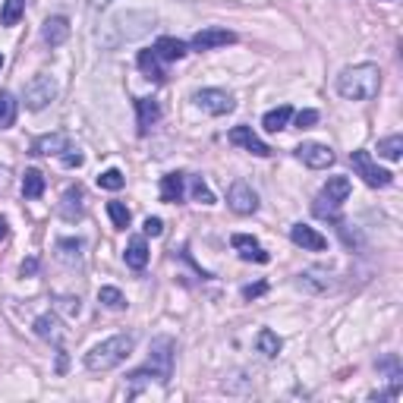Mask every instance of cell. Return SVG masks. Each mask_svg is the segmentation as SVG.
Wrapping results in <instances>:
<instances>
[{"label":"cell","mask_w":403,"mask_h":403,"mask_svg":"<svg viewBox=\"0 0 403 403\" xmlns=\"http://www.w3.org/2000/svg\"><path fill=\"white\" fill-rule=\"evenodd\" d=\"M186 44L180 41V38H170V35H161L155 41V54L161 57V60H183L186 57Z\"/></svg>","instance_id":"cell-21"},{"label":"cell","mask_w":403,"mask_h":403,"mask_svg":"<svg viewBox=\"0 0 403 403\" xmlns=\"http://www.w3.org/2000/svg\"><path fill=\"white\" fill-rule=\"evenodd\" d=\"M123 258H126V265L133 271H142L148 265V243L142 237H133L129 240V246H126V252H123Z\"/></svg>","instance_id":"cell-20"},{"label":"cell","mask_w":403,"mask_h":403,"mask_svg":"<svg viewBox=\"0 0 403 403\" xmlns=\"http://www.w3.org/2000/svg\"><path fill=\"white\" fill-rule=\"evenodd\" d=\"M378 155L384 158V161H400L403 155V136H387V139L378 142Z\"/></svg>","instance_id":"cell-28"},{"label":"cell","mask_w":403,"mask_h":403,"mask_svg":"<svg viewBox=\"0 0 403 403\" xmlns=\"http://www.w3.org/2000/svg\"><path fill=\"white\" fill-rule=\"evenodd\" d=\"M16 98H13L10 92H0V129H10L13 123H16Z\"/></svg>","instance_id":"cell-26"},{"label":"cell","mask_w":403,"mask_h":403,"mask_svg":"<svg viewBox=\"0 0 403 403\" xmlns=\"http://www.w3.org/2000/svg\"><path fill=\"white\" fill-rule=\"evenodd\" d=\"M350 164H353L356 177H362L366 186L382 189V186H391V180H394L391 170H384V167H378L375 161H372L369 151H353V155H350Z\"/></svg>","instance_id":"cell-5"},{"label":"cell","mask_w":403,"mask_h":403,"mask_svg":"<svg viewBox=\"0 0 403 403\" xmlns=\"http://www.w3.org/2000/svg\"><path fill=\"white\" fill-rule=\"evenodd\" d=\"M32 328H35V334H38L41 340H51V344H57V347H60V340H63V328H60V318H57V315H51V312L38 315Z\"/></svg>","instance_id":"cell-16"},{"label":"cell","mask_w":403,"mask_h":403,"mask_svg":"<svg viewBox=\"0 0 403 403\" xmlns=\"http://www.w3.org/2000/svg\"><path fill=\"white\" fill-rule=\"evenodd\" d=\"M26 13V0H4V10H0V26H16Z\"/></svg>","instance_id":"cell-27"},{"label":"cell","mask_w":403,"mask_h":403,"mask_svg":"<svg viewBox=\"0 0 403 403\" xmlns=\"http://www.w3.org/2000/svg\"><path fill=\"white\" fill-rule=\"evenodd\" d=\"M0 66H4V54H0Z\"/></svg>","instance_id":"cell-43"},{"label":"cell","mask_w":403,"mask_h":403,"mask_svg":"<svg viewBox=\"0 0 403 403\" xmlns=\"http://www.w3.org/2000/svg\"><path fill=\"white\" fill-rule=\"evenodd\" d=\"M193 199H195V202H202V205H215V193H211V189L205 186V180H202V177H195V180H193Z\"/></svg>","instance_id":"cell-34"},{"label":"cell","mask_w":403,"mask_h":403,"mask_svg":"<svg viewBox=\"0 0 403 403\" xmlns=\"http://www.w3.org/2000/svg\"><path fill=\"white\" fill-rule=\"evenodd\" d=\"M57 82H54V76H48V73H38L29 79V86H26V92H22V101H26V108L29 111H44L51 101L57 98Z\"/></svg>","instance_id":"cell-4"},{"label":"cell","mask_w":403,"mask_h":403,"mask_svg":"<svg viewBox=\"0 0 403 403\" xmlns=\"http://www.w3.org/2000/svg\"><path fill=\"white\" fill-rule=\"evenodd\" d=\"M98 186L108 189V193H117V189H123V186H126V177L117 170V167H111V170H104L101 177H98Z\"/></svg>","instance_id":"cell-32"},{"label":"cell","mask_w":403,"mask_h":403,"mask_svg":"<svg viewBox=\"0 0 403 403\" xmlns=\"http://www.w3.org/2000/svg\"><path fill=\"white\" fill-rule=\"evenodd\" d=\"M146 233H148V237H161V233H164V220L161 218H146Z\"/></svg>","instance_id":"cell-37"},{"label":"cell","mask_w":403,"mask_h":403,"mask_svg":"<svg viewBox=\"0 0 403 403\" xmlns=\"http://www.w3.org/2000/svg\"><path fill=\"white\" fill-rule=\"evenodd\" d=\"M265 290H268V284H265V280H258V284L243 287V296H246V300H255V296H262Z\"/></svg>","instance_id":"cell-38"},{"label":"cell","mask_w":403,"mask_h":403,"mask_svg":"<svg viewBox=\"0 0 403 403\" xmlns=\"http://www.w3.org/2000/svg\"><path fill=\"white\" fill-rule=\"evenodd\" d=\"M133 347H136L133 334H113V337L101 340V344H95L86 353V369L88 372H111V369H117L120 362L129 359Z\"/></svg>","instance_id":"cell-3"},{"label":"cell","mask_w":403,"mask_h":403,"mask_svg":"<svg viewBox=\"0 0 403 403\" xmlns=\"http://www.w3.org/2000/svg\"><path fill=\"white\" fill-rule=\"evenodd\" d=\"M183 193H186L183 173H167V177H161V202L177 205V202H183Z\"/></svg>","instance_id":"cell-17"},{"label":"cell","mask_w":403,"mask_h":403,"mask_svg":"<svg viewBox=\"0 0 403 403\" xmlns=\"http://www.w3.org/2000/svg\"><path fill=\"white\" fill-rule=\"evenodd\" d=\"M237 41V32H230V29H202V32H195L193 38V48L195 51H215V48H227V44Z\"/></svg>","instance_id":"cell-9"},{"label":"cell","mask_w":403,"mask_h":403,"mask_svg":"<svg viewBox=\"0 0 403 403\" xmlns=\"http://www.w3.org/2000/svg\"><path fill=\"white\" fill-rule=\"evenodd\" d=\"M312 211H315V218H322V220H334V224H340V205H334L331 199H325V195H318L315 205H312Z\"/></svg>","instance_id":"cell-29"},{"label":"cell","mask_w":403,"mask_h":403,"mask_svg":"<svg viewBox=\"0 0 403 403\" xmlns=\"http://www.w3.org/2000/svg\"><path fill=\"white\" fill-rule=\"evenodd\" d=\"M193 101H195V108H202L205 113H211V117L230 113L233 108H237V101H233L224 88H199V92L193 95Z\"/></svg>","instance_id":"cell-6"},{"label":"cell","mask_w":403,"mask_h":403,"mask_svg":"<svg viewBox=\"0 0 403 403\" xmlns=\"http://www.w3.org/2000/svg\"><path fill=\"white\" fill-rule=\"evenodd\" d=\"M136 113H139V136H146L161 120V104L155 98H136Z\"/></svg>","instance_id":"cell-15"},{"label":"cell","mask_w":403,"mask_h":403,"mask_svg":"<svg viewBox=\"0 0 403 403\" xmlns=\"http://www.w3.org/2000/svg\"><path fill=\"white\" fill-rule=\"evenodd\" d=\"M22 277H29V275H35L38 271V258H26V262H22Z\"/></svg>","instance_id":"cell-39"},{"label":"cell","mask_w":403,"mask_h":403,"mask_svg":"<svg viewBox=\"0 0 403 403\" xmlns=\"http://www.w3.org/2000/svg\"><path fill=\"white\" fill-rule=\"evenodd\" d=\"M108 215H111V220H113V227H117V230H126L129 220H133V215H129V208H126L123 202H108Z\"/></svg>","instance_id":"cell-31"},{"label":"cell","mask_w":403,"mask_h":403,"mask_svg":"<svg viewBox=\"0 0 403 403\" xmlns=\"http://www.w3.org/2000/svg\"><path fill=\"white\" fill-rule=\"evenodd\" d=\"M82 202H86L82 186H70V189H66L63 202H60V215H63V220H79L82 218Z\"/></svg>","instance_id":"cell-18"},{"label":"cell","mask_w":403,"mask_h":403,"mask_svg":"<svg viewBox=\"0 0 403 403\" xmlns=\"http://www.w3.org/2000/svg\"><path fill=\"white\" fill-rule=\"evenodd\" d=\"M290 240L296 243V246L309 249V252H322V249H328V240L309 224H293L290 227Z\"/></svg>","instance_id":"cell-12"},{"label":"cell","mask_w":403,"mask_h":403,"mask_svg":"<svg viewBox=\"0 0 403 403\" xmlns=\"http://www.w3.org/2000/svg\"><path fill=\"white\" fill-rule=\"evenodd\" d=\"M66 148H70V136L66 133H48L32 142V155H41V158H51V155L60 158Z\"/></svg>","instance_id":"cell-13"},{"label":"cell","mask_w":403,"mask_h":403,"mask_svg":"<svg viewBox=\"0 0 403 403\" xmlns=\"http://www.w3.org/2000/svg\"><path fill=\"white\" fill-rule=\"evenodd\" d=\"M57 252H60V258L63 262H79L82 258V240H60L57 243Z\"/></svg>","instance_id":"cell-33"},{"label":"cell","mask_w":403,"mask_h":403,"mask_svg":"<svg viewBox=\"0 0 403 403\" xmlns=\"http://www.w3.org/2000/svg\"><path fill=\"white\" fill-rule=\"evenodd\" d=\"M41 38H44V44H51V48H60V44L70 38V19L66 16H51L41 26Z\"/></svg>","instance_id":"cell-14"},{"label":"cell","mask_w":403,"mask_h":403,"mask_svg":"<svg viewBox=\"0 0 403 403\" xmlns=\"http://www.w3.org/2000/svg\"><path fill=\"white\" fill-rule=\"evenodd\" d=\"M293 120L300 129H309V126L318 123V111H300V113H293Z\"/></svg>","instance_id":"cell-36"},{"label":"cell","mask_w":403,"mask_h":403,"mask_svg":"<svg viewBox=\"0 0 403 403\" xmlns=\"http://www.w3.org/2000/svg\"><path fill=\"white\" fill-rule=\"evenodd\" d=\"M350 189H353V186H350V177H328L322 195H325V199H331L334 205H344L350 199Z\"/></svg>","instance_id":"cell-22"},{"label":"cell","mask_w":403,"mask_h":403,"mask_svg":"<svg viewBox=\"0 0 403 403\" xmlns=\"http://www.w3.org/2000/svg\"><path fill=\"white\" fill-rule=\"evenodd\" d=\"M255 347H258V353H262V356L275 359V356L280 353V347H284V340H280L271 328H262V331H258V337H255Z\"/></svg>","instance_id":"cell-24"},{"label":"cell","mask_w":403,"mask_h":403,"mask_svg":"<svg viewBox=\"0 0 403 403\" xmlns=\"http://www.w3.org/2000/svg\"><path fill=\"white\" fill-rule=\"evenodd\" d=\"M382 88V70L375 63H359V66H347L337 76V92L347 101H369L378 95Z\"/></svg>","instance_id":"cell-1"},{"label":"cell","mask_w":403,"mask_h":403,"mask_svg":"<svg viewBox=\"0 0 403 403\" xmlns=\"http://www.w3.org/2000/svg\"><path fill=\"white\" fill-rule=\"evenodd\" d=\"M6 237V218H0V240Z\"/></svg>","instance_id":"cell-42"},{"label":"cell","mask_w":403,"mask_h":403,"mask_svg":"<svg viewBox=\"0 0 403 403\" xmlns=\"http://www.w3.org/2000/svg\"><path fill=\"white\" fill-rule=\"evenodd\" d=\"M173 353H177L173 337H167V334L155 337V340H151V347H148L146 366L129 372V382H146V378H155L158 384H167V382H170V375H173Z\"/></svg>","instance_id":"cell-2"},{"label":"cell","mask_w":403,"mask_h":403,"mask_svg":"<svg viewBox=\"0 0 403 403\" xmlns=\"http://www.w3.org/2000/svg\"><path fill=\"white\" fill-rule=\"evenodd\" d=\"M290 120H293V108H290V104H280V108L265 113L262 126L268 129V133H280V129H287V123H290Z\"/></svg>","instance_id":"cell-23"},{"label":"cell","mask_w":403,"mask_h":403,"mask_svg":"<svg viewBox=\"0 0 403 403\" xmlns=\"http://www.w3.org/2000/svg\"><path fill=\"white\" fill-rule=\"evenodd\" d=\"M22 195L26 199H41L44 195V173L41 170H26V177H22Z\"/></svg>","instance_id":"cell-25"},{"label":"cell","mask_w":403,"mask_h":403,"mask_svg":"<svg viewBox=\"0 0 403 403\" xmlns=\"http://www.w3.org/2000/svg\"><path fill=\"white\" fill-rule=\"evenodd\" d=\"M63 302V309L70 312V315H79V300H60Z\"/></svg>","instance_id":"cell-40"},{"label":"cell","mask_w":403,"mask_h":403,"mask_svg":"<svg viewBox=\"0 0 403 403\" xmlns=\"http://www.w3.org/2000/svg\"><path fill=\"white\" fill-rule=\"evenodd\" d=\"M98 302L108 306V309H123L126 306V296L120 293L117 287H101V290H98Z\"/></svg>","instance_id":"cell-30"},{"label":"cell","mask_w":403,"mask_h":403,"mask_svg":"<svg viewBox=\"0 0 403 403\" xmlns=\"http://www.w3.org/2000/svg\"><path fill=\"white\" fill-rule=\"evenodd\" d=\"M139 70L148 76L151 82H164L167 79V73H164V66H161V57L155 54V48H146V51H139Z\"/></svg>","instance_id":"cell-19"},{"label":"cell","mask_w":403,"mask_h":403,"mask_svg":"<svg viewBox=\"0 0 403 403\" xmlns=\"http://www.w3.org/2000/svg\"><path fill=\"white\" fill-rule=\"evenodd\" d=\"M60 164H63V167H70V170H76V167H82V164H86V158H82L76 148H66L63 155H60Z\"/></svg>","instance_id":"cell-35"},{"label":"cell","mask_w":403,"mask_h":403,"mask_svg":"<svg viewBox=\"0 0 403 403\" xmlns=\"http://www.w3.org/2000/svg\"><path fill=\"white\" fill-rule=\"evenodd\" d=\"M113 0H88V6H95V10H104V6H111Z\"/></svg>","instance_id":"cell-41"},{"label":"cell","mask_w":403,"mask_h":403,"mask_svg":"<svg viewBox=\"0 0 403 403\" xmlns=\"http://www.w3.org/2000/svg\"><path fill=\"white\" fill-rule=\"evenodd\" d=\"M230 246L240 252L243 262H258V265H268V262H271V255L265 252V249L258 246L252 237H246V233H233V237H230Z\"/></svg>","instance_id":"cell-11"},{"label":"cell","mask_w":403,"mask_h":403,"mask_svg":"<svg viewBox=\"0 0 403 403\" xmlns=\"http://www.w3.org/2000/svg\"><path fill=\"white\" fill-rule=\"evenodd\" d=\"M296 158L306 167H312V170H325V167H331L337 161V155H334L328 146H322V142H302V146L296 148Z\"/></svg>","instance_id":"cell-7"},{"label":"cell","mask_w":403,"mask_h":403,"mask_svg":"<svg viewBox=\"0 0 403 403\" xmlns=\"http://www.w3.org/2000/svg\"><path fill=\"white\" fill-rule=\"evenodd\" d=\"M227 205H230L237 215H255L258 211V195L246 180H237V183L230 186V193H227Z\"/></svg>","instance_id":"cell-8"},{"label":"cell","mask_w":403,"mask_h":403,"mask_svg":"<svg viewBox=\"0 0 403 403\" xmlns=\"http://www.w3.org/2000/svg\"><path fill=\"white\" fill-rule=\"evenodd\" d=\"M227 139H230L233 146L246 148L249 155H255V158H268V155H271V148L265 146V142H262V139H258V136L252 133V126H233Z\"/></svg>","instance_id":"cell-10"}]
</instances>
